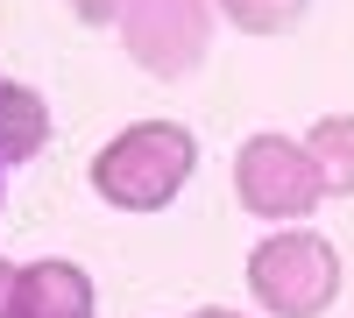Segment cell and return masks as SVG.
Instances as JSON below:
<instances>
[{
    "label": "cell",
    "instance_id": "obj_1",
    "mask_svg": "<svg viewBox=\"0 0 354 318\" xmlns=\"http://www.w3.org/2000/svg\"><path fill=\"white\" fill-rule=\"evenodd\" d=\"M192 170H198V135L185 121L149 113V121H128L106 149H93L85 184H93V198L113 206V212H163L170 198L192 184Z\"/></svg>",
    "mask_w": 354,
    "mask_h": 318
},
{
    "label": "cell",
    "instance_id": "obj_2",
    "mask_svg": "<svg viewBox=\"0 0 354 318\" xmlns=\"http://www.w3.org/2000/svg\"><path fill=\"white\" fill-rule=\"evenodd\" d=\"M340 248L319 226H270L248 248V297L270 318H326L340 304Z\"/></svg>",
    "mask_w": 354,
    "mask_h": 318
},
{
    "label": "cell",
    "instance_id": "obj_3",
    "mask_svg": "<svg viewBox=\"0 0 354 318\" xmlns=\"http://www.w3.org/2000/svg\"><path fill=\"white\" fill-rule=\"evenodd\" d=\"M234 206L270 219V226H305L326 206V184H319L305 141L277 135V128H255L241 149H234Z\"/></svg>",
    "mask_w": 354,
    "mask_h": 318
},
{
    "label": "cell",
    "instance_id": "obj_4",
    "mask_svg": "<svg viewBox=\"0 0 354 318\" xmlns=\"http://www.w3.org/2000/svg\"><path fill=\"white\" fill-rule=\"evenodd\" d=\"M121 50L149 78H192L213 50V0H128Z\"/></svg>",
    "mask_w": 354,
    "mask_h": 318
},
{
    "label": "cell",
    "instance_id": "obj_5",
    "mask_svg": "<svg viewBox=\"0 0 354 318\" xmlns=\"http://www.w3.org/2000/svg\"><path fill=\"white\" fill-rule=\"evenodd\" d=\"M21 318H100V290L78 262L43 255V262H21Z\"/></svg>",
    "mask_w": 354,
    "mask_h": 318
},
{
    "label": "cell",
    "instance_id": "obj_6",
    "mask_svg": "<svg viewBox=\"0 0 354 318\" xmlns=\"http://www.w3.org/2000/svg\"><path fill=\"white\" fill-rule=\"evenodd\" d=\"M50 99L21 78H0V163H28L50 149Z\"/></svg>",
    "mask_w": 354,
    "mask_h": 318
},
{
    "label": "cell",
    "instance_id": "obj_7",
    "mask_svg": "<svg viewBox=\"0 0 354 318\" xmlns=\"http://www.w3.org/2000/svg\"><path fill=\"white\" fill-rule=\"evenodd\" d=\"M298 141H305L326 198H354V113H319Z\"/></svg>",
    "mask_w": 354,
    "mask_h": 318
},
{
    "label": "cell",
    "instance_id": "obj_8",
    "mask_svg": "<svg viewBox=\"0 0 354 318\" xmlns=\"http://www.w3.org/2000/svg\"><path fill=\"white\" fill-rule=\"evenodd\" d=\"M312 0H213V14L234 28V36H290L305 21Z\"/></svg>",
    "mask_w": 354,
    "mask_h": 318
},
{
    "label": "cell",
    "instance_id": "obj_9",
    "mask_svg": "<svg viewBox=\"0 0 354 318\" xmlns=\"http://www.w3.org/2000/svg\"><path fill=\"white\" fill-rule=\"evenodd\" d=\"M64 8H71V21H85V28H113L128 0H64Z\"/></svg>",
    "mask_w": 354,
    "mask_h": 318
},
{
    "label": "cell",
    "instance_id": "obj_10",
    "mask_svg": "<svg viewBox=\"0 0 354 318\" xmlns=\"http://www.w3.org/2000/svg\"><path fill=\"white\" fill-rule=\"evenodd\" d=\"M0 318H21V262L0 255Z\"/></svg>",
    "mask_w": 354,
    "mask_h": 318
},
{
    "label": "cell",
    "instance_id": "obj_11",
    "mask_svg": "<svg viewBox=\"0 0 354 318\" xmlns=\"http://www.w3.org/2000/svg\"><path fill=\"white\" fill-rule=\"evenodd\" d=\"M192 318H248V311H234V304H198Z\"/></svg>",
    "mask_w": 354,
    "mask_h": 318
},
{
    "label": "cell",
    "instance_id": "obj_12",
    "mask_svg": "<svg viewBox=\"0 0 354 318\" xmlns=\"http://www.w3.org/2000/svg\"><path fill=\"white\" fill-rule=\"evenodd\" d=\"M0 170H8V163H0Z\"/></svg>",
    "mask_w": 354,
    "mask_h": 318
}]
</instances>
